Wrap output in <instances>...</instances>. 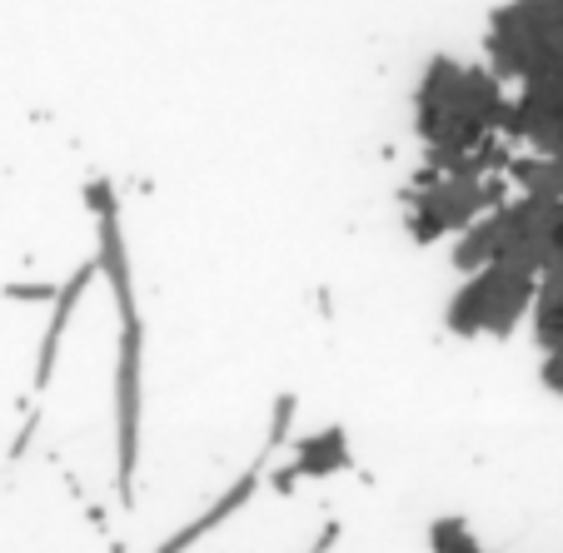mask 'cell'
Segmentation results:
<instances>
[{"mask_svg":"<svg viewBox=\"0 0 563 553\" xmlns=\"http://www.w3.org/2000/svg\"><path fill=\"white\" fill-rule=\"evenodd\" d=\"M140 350L145 324H120V360H115V494L135 504V464H140Z\"/></svg>","mask_w":563,"mask_h":553,"instance_id":"obj_1","label":"cell"},{"mask_svg":"<svg viewBox=\"0 0 563 553\" xmlns=\"http://www.w3.org/2000/svg\"><path fill=\"white\" fill-rule=\"evenodd\" d=\"M86 204L96 210V230H100V275L110 279V295H115L120 309V324H135L140 309H135V285H130V255H125V230H120V204L115 190L106 180H90L86 185Z\"/></svg>","mask_w":563,"mask_h":553,"instance_id":"obj_2","label":"cell"},{"mask_svg":"<svg viewBox=\"0 0 563 553\" xmlns=\"http://www.w3.org/2000/svg\"><path fill=\"white\" fill-rule=\"evenodd\" d=\"M96 275H100V259H90V265L75 269V275L60 285V295H55L51 324H45V340H41V360H35V389H45V384H51L55 360H60V340H65V330H70V314H75V305L86 299V289H90V279H96Z\"/></svg>","mask_w":563,"mask_h":553,"instance_id":"obj_3","label":"cell"},{"mask_svg":"<svg viewBox=\"0 0 563 553\" xmlns=\"http://www.w3.org/2000/svg\"><path fill=\"white\" fill-rule=\"evenodd\" d=\"M334 468H350V454H344V429H324V434L305 439L295 464L275 474V489H289V484L314 479V474H334Z\"/></svg>","mask_w":563,"mask_h":553,"instance_id":"obj_4","label":"cell"},{"mask_svg":"<svg viewBox=\"0 0 563 553\" xmlns=\"http://www.w3.org/2000/svg\"><path fill=\"white\" fill-rule=\"evenodd\" d=\"M429 539H434V553H478L474 533H468L459 519H439L434 529H429Z\"/></svg>","mask_w":563,"mask_h":553,"instance_id":"obj_5","label":"cell"},{"mask_svg":"<svg viewBox=\"0 0 563 553\" xmlns=\"http://www.w3.org/2000/svg\"><path fill=\"white\" fill-rule=\"evenodd\" d=\"M289 419H295V394H285V399H279V405H275V424H269L265 454H260V458H269V454H275L279 444H285V429H289Z\"/></svg>","mask_w":563,"mask_h":553,"instance_id":"obj_6","label":"cell"},{"mask_svg":"<svg viewBox=\"0 0 563 553\" xmlns=\"http://www.w3.org/2000/svg\"><path fill=\"white\" fill-rule=\"evenodd\" d=\"M5 295H11V299H55L60 289H51V285H11Z\"/></svg>","mask_w":563,"mask_h":553,"instance_id":"obj_7","label":"cell"}]
</instances>
